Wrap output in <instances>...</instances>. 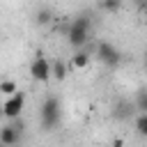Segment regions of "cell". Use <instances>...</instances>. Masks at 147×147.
Instances as JSON below:
<instances>
[{
  "instance_id": "cell-1",
  "label": "cell",
  "mask_w": 147,
  "mask_h": 147,
  "mask_svg": "<svg viewBox=\"0 0 147 147\" xmlns=\"http://www.w3.org/2000/svg\"><path fill=\"white\" fill-rule=\"evenodd\" d=\"M39 115H41V129L44 131L55 129L60 124V117H62V103H60V99L53 96V94H48L44 99V103H41V113Z\"/></svg>"
},
{
  "instance_id": "cell-2",
  "label": "cell",
  "mask_w": 147,
  "mask_h": 147,
  "mask_svg": "<svg viewBox=\"0 0 147 147\" xmlns=\"http://www.w3.org/2000/svg\"><path fill=\"white\" fill-rule=\"evenodd\" d=\"M90 30H92V18H90L87 14L76 16L74 23H71V28H69V44H71L74 48L83 46V44L87 41V37H90Z\"/></svg>"
},
{
  "instance_id": "cell-3",
  "label": "cell",
  "mask_w": 147,
  "mask_h": 147,
  "mask_svg": "<svg viewBox=\"0 0 147 147\" xmlns=\"http://www.w3.org/2000/svg\"><path fill=\"white\" fill-rule=\"evenodd\" d=\"M30 76L34 78V80H39V83H46L53 74H51V62L44 57V53H37L34 55V60H32V64H30Z\"/></svg>"
},
{
  "instance_id": "cell-4",
  "label": "cell",
  "mask_w": 147,
  "mask_h": 147,
  "mask_svg": "<svg viewBox=\"0 0 147 147\" xmlns=\"http://www.w3.org/2000/svg\"><path fill=\"white\" fill-rule=\"evenodd\" d=\"M96 57L106 64V67H117L119 64V51L110 44V41H101L96 46Z\"/></svg>"
},
{
  "instance_id": "cell-5",
  "label": "cell",
  "mask_w": 147,
  "mask_h": 147,
  "mask_svg": "<svg viewBox=\"0 0 147 147\" xmlns=\"http://www.w3.org/2000/svg\"><path fill=\"white\" fill-rule=\"evenodd\" d=\"M23 103H25V94L18 90L16 94H11V96L2 103V108H5V117H9V119H18V115H21V110H23Z\"/></svg>"
},
{
  "instance_id": "cell-6",
  "label": "cell",
  "mask_w": 147,
  "mask_h": 147,
  "mask_svg": "<svg viewBox=\"0 0 147 147\" xmlns=\"http://www.w3.org/2000/svg\"><path fill=\"white\" fill-rule=\"evenodd\" d=\"M21 131H23V122H16V124L0 129V142L2 145H16L21 138Z\"/></svg>"
},
{
  "instance_id": "cell-7",
  "label": "cell",
  "mask_w": 147,
  "mask_h": 147,
  "mask_svg": "<svg viewBox=\"0 0 147 147\" xmlns=\"http://www.w3.org/2000/svg\"><path fill=\"white\" fill-rule=\"evenodd\" d=\"M133 115V106L129 103V101H117V106H115V110H113V117L115 119H129Z\"/></svg>"
},
{
  "instance_id": "cell-8",
  "label": "cell",
  "mask_w": 147,
  "mask_h": 147,
  "mask_svg": "<svg viewBox=\"0 0 147 147\" xmlns=\"http://www.w3.org/2000/svg\"><path fill=\"white\" fill-rule=\"evenodd\" d=\"M87 64H90V53H85V51H80V53H76L71 57V67L74 69H85Z\"/></svg>"
},
{
  "instance_id": "cell-9",
  "label": "cell",
  "mask_w": 147,
  "mask_h": 147,
  "mask_svg": "<svg viewBox=\"0 0 147 147\" xmlns=\"http://www.w3.org/2000/svg\"><path fill=\"white\" fill-rule=\"evenodd\" d=\"M51 74H53L57 80H64V78H67V64H64L62 60H55V62L51 64Z\"/></svg>"
},
{
  "instance_id": "cell-10",
  "label": "cell",
  "mask_w": 147,
  "mask_h": 147,
  "mask_svg": "<svg viewBox=\"0 0 147 147\" xmlns=\"http://www.w3.org/2000/svg\"><path fill=\"white\" fill-rule=\"evenodd\" d=\"M51 18H53L51 9H39V11L34 14V21H37V25H48V23H51Z\"/></svg>"
},
{
  "instance_id": "cell-11",
  "label": "cell",
  "mask_w": 147,
  "mask_h": 147,
  "mask_svg": "<svg viewBox=\"0 0 147 147\" xmlns=\"http://www.w3.org/2000/svg\"><path fill=\"white\" fill-rule=\"evenodd\" d=\"M136 131L138 136H147V113H140L136 117Z\"/></svg>"
},
{
  "instance_id": "cell-12",
  "label": "cell",
  "mask_w": 147,
  "mask_h": 147,
  "mask_svg": "<svg viewBox=\"0 0 147 147\" xmlns=\"http://www.w3.org/2000/svg\"><path fill=\"white\" fill-rule=\"evenodd\" d=\"M16 92H18V87H16L14 80H2V83H0V94L11 96V94H16Z\"/></svg>"
},
{
  "instance_id": "cell-13",
  "label": "cell",
  "mask_w": 147,
  "mask_h": 147,
  "mask_svg": "<svg viewBox=\"0 0 147 147\" xmlns=\"http://www.w3.org/2000/svg\"><path fill=\"white\" fill-rule=\"evenodd\" d=\"M119 7H122V0H103V9L110 14H115Z\"/></svg>"
},
{
  "instance_id": "cell-14",
  "label": "cell",
  "mask_w": 147,
  "mask_h": 147,
  "mask_svg": "<svg viewBox=\"0 0 147 147\" xmlns=\"http://www.w3.org/2000/svg\"><path fill=\"white\" fill-rule=\"evenodd\" d=\"M136 106H138V110L147 113V90H142V92L138 94V99H136Z\"/></svg>"
},
{
  "instance_id": "cell-15",
  "label": "cell",
  "mask_w": 147,
  "mask_h": 147,
  "mask_svg": "<svg viewBox=\"0 0 147 147\" xmlns=\"http://www.w3.org/2000/svg\"><path fill=\"white\" fill-rule=\"evenodd\" d=\"M2 115H5V108H2V106H0V117H2Z\"/></svg>"
},
{
  "instance_id": "cell-16",
  "label": "cell",
  "mask_w": 147,
  "mask_h": 147,
  "mask_svg": "<svg viewBox=\"0 0 147 147\" xmlns=\"http://www.w3.org/2000/svg\"><path fill=\"white\" fill-rule=\"evenodd\" d=\"M145 69H147V51H145Z\"/></svg>"
}]
</instances>
